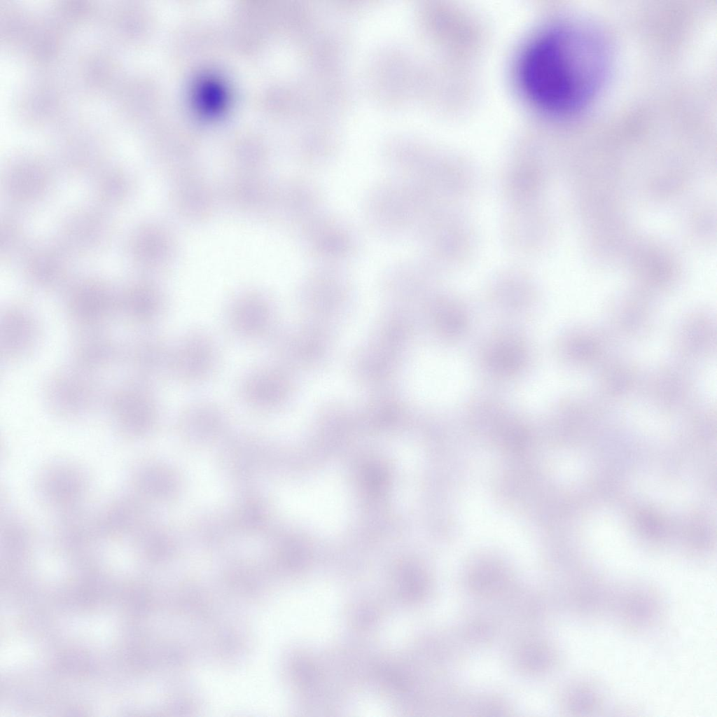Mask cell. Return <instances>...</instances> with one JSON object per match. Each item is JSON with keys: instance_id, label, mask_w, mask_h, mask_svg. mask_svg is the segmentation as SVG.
Wrapping results in <instances>:
<instances>
[{"instance_id": "cell-6", "label": "cell", "mask_w": 717, "mask_h": 717, "mask_svg": "<svg viewBox=\"0 0 717 717\" xmlns=\"http://www.w3.org/2000/svg\"><path fill=\"white\" fill-rule=\"evenodd\" d=\"M218 358L211 337L202 330H192L172 349L169 375L183 384H198L214 373Z\"/></svg>"}, {"instance_id": "cell-12", "label": "cell", "mask_w": 717, "mask_h": 717, "mask_svg": "<svg viewBox=\"0 0 717 717\" xmlns=\"http://www.w3.org/2000/svg\"><path fill=\"white\" fill-rule=\"evenodd\" d=\"M121 344L106 329L78 330L70 347L71 364L97 375L120 361Z\"/></svg>"}, {"instance_id": "cell-4", "label": "cell", "mask_w": 717, "mask_h": 717, "mask_svg": "<svg viewBox=\"0 0 717 717\" xmlns=\"http://www.w3.org/2000/svg\"><path fill=\"white\" fill-rule=\"evenodd\" d=\"M304 248L313 257L323 261L348 259L357 249V238L347 225L320 211L298 227Z\"/></svg>"}, {"instance_id": "cell-3", "label": "cell", "mask_w": 717, "mask_h": 717, "mask_svg": "<svg viewBox=\"0 0 717 717\" xmlns=\"http://www.w3.org/2000/svg\"><path fill=\"white\" fill-rule=\"evenodd\" d=\"M412 187L406 180L382 181L368 193L364 212L369 225L384 237H405L411 227Z\"/></svg>"}, {"instance_id": "cell-15", "label": "cell", "mask_w": 717, "mask_h": 717, "mask_svg": "<svg viewBox=\"0 0 717 717\" xmlns=\"http://www.w3.org/2000/svg\"><path fill=\"white\" fill-rule=\"evenodd\" d=\"M164 310V298L153 288H146L118 303V317L130 326L142 330L155 323Z\"/></svg>"}, {"instance_id": "cell-13", "label": "cell", "mask_w": 717, "mask_h": 717, "mask_svg": "<svg viewBox=\"0 0 717 717\" xmlns=\"http://www.w3.org/2000/svg\"><path fill=\"white\" fill-rule=\"evenodd\" d=\"M228 321L233 333L241 337L255 339L264 335L272 321L269 300L258 291L239 295L230 306Z\"/></svg>"}, {"instance_id": "cell-1", "label": "cell", "mask_w": 717, "mask_h": 717, "mask_svg": "<svg viewBox=\"0 0 717 717\" xmlns=\"http://www.w3.org/2000/svg\"><path fill=\"white\" fill-rule=\"evenodd\" d=\"M604 46L593 34L559 27L536 36L524 48L518 77L539 106L566 113L584 106L603 83L608 69Z\"/></svg>"}, {"instance_id": "cell-10", "label": "cell", "mask_w": 717, "mask_h": 717, "mask_svg": "<svg viewBox=\"0 0 717 717\" xmlns=\"http://www.w3.org/2000/svg\"><path fill=\"white\" fill-rule=\"evenodd\" d=\"M321 195L311 182L291 178L276 183L271 214L296 227L321 211Z\"/></svg>"}, {"instance_id": "cell-11", "label": "cell", "mask_w": 717, "mask_h": 717, "mask_svg": "<svg viewBox=\"0 0 717 717\" xmlns=\"http://www.w3.org/2000/svg\"><path fill=\"white\" fill-rule=\"evenodd\" d=\"M275 185L262 172H235L226 180L223 195L228 203L239 211L271 213Z\"/></svg>"}, {"instance_id": "cell-9", "label": "cell", "mask_w": 717, "mask_h": 717, "mask_svg": "<svg viewBox=\"0 0 717 717\" xmlns=\"http://www.w3.org/2000/svg\"><path fill=\"white\" fill-rule=\"evenodd\" d=\"M171 195L175 213L190 223L208 220L216 209V190L200 171L173 180Z\"/></svg>"}, {"instance_id": "cell-8", "label": "cell", "mask_w": 717, "mask_h": 717, "mask_svg": "<svg viewBox=\"0 0 717 717\" xmlns=\"http://www.w3.org/2000/svg\"><path fill=\"white\" fill-rule=\"evenodd\" d=\"M104 405L122 425L141 426L155 419L158 404L151 384L130 378L106 393Z\"/></svg>"}, {"instance_id": "cell-7", "label": "cell", "mask_w": 717, "mask_h": 717, "mask_svg": "<svg viewBox=\"0 0 717 717\" xmlns=\"http://www.w3.org/2000/svg\"><path fill=\"white\" fill-rule=\"evenodd\" d=\"M170 349L155 333L143 331L121 344V362L130 378L151 384L169 374Z\"/></svg>"}, {"instance_id": "cell-2", "label": "cell", "mask_w": 717, "mask_h": 717, "mask_svg": "<svg viewBox=\"0 0 717 717\" xmlns=\"http://www.w3.org/2000/svg\"><path fill=\"white\" fill-rule=\"evenodd\" d=\"M42 394L45 406L50 412L68 417L86 415L104 405L106 395L96 375L71 363L48 375Z\"/></svg>"}, {"instance_id": "cell-5", "label": "cell", "mask_w": 717, "mask_h": 717, "mask_svg": "<svg viewBox=\"0 0 717 717\" xmlns=\"http://www.w3.org/2000/svg\"><path fill=\"white\" fill-rule=\"evenodd\" d=\"M41 337V322L32 309L11 305L1 312L0 355L6 363L27 359L39 347Z\"/></svg>"}, {"instance_id": "cell-14", "label": "cell", "mask_w": 717, "mask_h": 717, "mask_svg": "<svg viewBox=\"0 0 717 717\" xmlns=\"http://www.w3.org/2000/svg\"><path fill=\"white\" fill-rule=\"evenodd\" d=\"M286 392V383L280 372L265 366L256 369L246 375L239 387V394L248 406L268 410L276 406Z\"/></svg>"}]
</instances>
